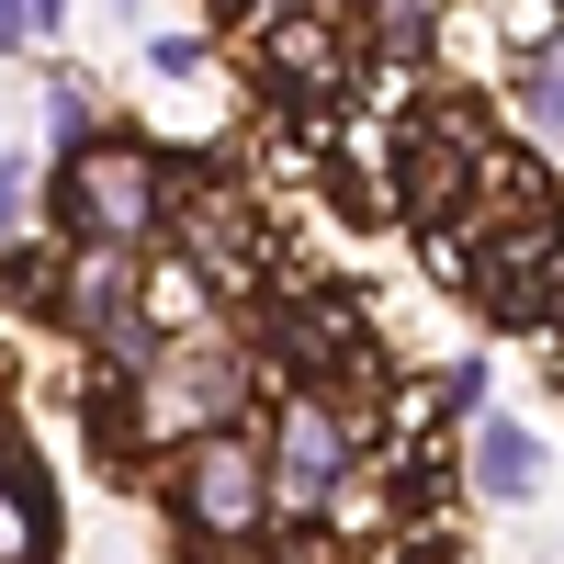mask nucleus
Returning a JSON list of instances; mask_svg holds the SVG:
<instances>
[{
    "label": "nucleus",
    "mask_w": 564,
    "mask_h": 564,
    "mask_svg": "<svg viewBox=\"0 0 564 564\" xmlns=\"http://www.w3.org/2000/svg\"><path fill=\"white\" fill-rule=\"evenodd\" d=\"M57 226L90 249V238H159V159L148 148H79L68 181H57Z\"/></svg>",
    "instance_id": "obj_1"
},
{
    "label": "nucleus",
    "mask_w": 564,
    "mask_h": 564,
    "mask_svg": "<svg viewBox=\"0 0 564 564\" xmlns=\"http://www.w3.org/2000/svg\"><path fill=\"white\" fill-rule=\"evenodd\" d=\"M181 508H193L204 542H238V531H260V508H271V463L238 430H204L193 463H181Z\"/></svg>",
    "instance_id": "obj_2"
},
{
    "label": "nucleus",
    "mask_w": 564,
    "mask_h": 564,
    "mask_svg": "<svg viewBox=\"0 0 564 564\" xmlns=\"http://www.w3.org/2000/svg\"><path fill=\"white\" fill-rule=\"evenodd\" d=\"M339 463H350L339 406H327V395H294V406H282V430H271V497H282V508H316L327 486H339Z\"/></svg>",
    "instance_id": "obj_3"
},
{
    "label": "nucleus",
    "mask_w": 564,
    "mask_h": 564,
    "mask_svg": "<svg viewBox=\"0 0 564 564\" xmlns=\"http://www.w3.org/2000/svg\"><path fill=\"white\" fill-rule=\"evenodd\" d=\"M238 395H249V361H226V350H215V361H204V350H181V361H170V384L148 395V430H193V441H204V417H226Z\"/></svg>",
    "instance_id": "obj_4"
},
{
    "label": "nucleus",
    "mask_w": 564,
    "mask_h": 564,
    "mask_svg": "<svg viewBox=\"0 0 564 564\" xmlns=\"http://www.w3.org/2000/svg\"><path fill=\"white\" fill-rule=\"evenodd\" d=\"M542 486V441L520 417H475V497H531Z\"/></svg>",
    "instance_id": "obj_5"
},
{
    "label": "nucleus",
    "mask_w": 564,
    "mask_h": 564,
    "mask_svg": "<svg viewBox=\"0 0 564 564\" xmlns=\"http://www.w3.org/2000/svg\"><path fill=\"white\" fill-rule=\"evenodd\" d=\"M68 327H79V339H102V327L124 316V249L113 238H90L79 249V271H68V305H57Z\"/></svg>",
    "instance_id": "obj_6"
},
{
    "label": "nucleus",
    "mask_w": 564,
    "mask_h": 564,
    "mask_svg": "<svg viewBox=\"0 0 564 564\" xmlns=\"http://www.w3.org/2000/svg\"><path fill=\"white\" fill-rule=\"evenodd\" d=\"M271 57H282V79L327 90V79H339V34H327V23H282V34H271Z\"/></svg>",
    "instance_id": "obj_7"
},
{
    "label": "nucleus",
    "mask_w": 564,
    "mask_h": 564,
    "mask_svg": "<svg viewBox=\"0 0 564 564\" xmlns=\"http://www.w3.org/2000/svg\"><path fill=\"white\" fill-rule=\"evenodd\" d=\"M520 102H531V124H542L553 148H564V45H542V57H531V79H520Z\"/></svg>",
    "instance_id": "obj_8"
},
{
    "label": "nucleus",
    "mask_w": 564,
    "mask_h": 564,
    "mask_svg": "<svg viewBox=\"0 0 564 564\" xmlns=\"http://www.w3.org/2000/svg\"><path fill=\"white\" fill-rule=\"evenodd\" d=\"M372 34H384V57H417L430 45V0H372Z\"/></svg>",
    "instance_id": "obj_9"
},
{
    "label": "nucleus",
    "mask_w": 564,
    "mask_h": 564,
    "mask_svg": "<svg viewBox=\"0 0 564 564\" xmlns=\"http://www.w3.org/2000/svg\"><path fill=\"white\" fill-rule=\"evenodd\" d=\"M148 57H159V79H193V68H204V45H193V34H159Z\"/></svg>",
    "instance_id": "obj_10"
},
{
    "label": "nucleus",
    "mask_w": 564,
    "mask_h": 564,
    "mask_svg": "<svg viewBox=\"0 0 564 564\" xmlns=\"http://www.w3.org/2000/svg\"><path fill=\"white\" fill-rule=\"evenodd\" d=\"M12 215H23V159H0V238H12Z\"/></svg>",
    "instance_id": "obj_11"
},
{
    "label": "nucleus",
    "mask_w": 564,
    "mask_h": 564,
    "mask_svg": "<svg viewBox=\"0 0 564 564\" xmlns=\"http://www.w3.org/2000/svg\"><path fill=\"white\" fill-rule=\"evenodd\" d=\"M23 23H34V0H0V45H23Z\"/></svg>",
    "instance_id": "obj_12"
},
{
    "label": "nucleus",
    "mask_w": 564,
    "mask_h": 564,
    "mask_svg": "<svg viewBox=\"0 0 564 564\" xmlns=\"http://www.w3.org/2000/svg\"><path fill=\"white\" fill-rule=\"evenodd\" d=\"M34 23H57V0H34Z\"/></svg>",
    "instance_id": "obj_13"
},
{
    "label": "nucleus",
    "mask_w": 564,
    "mask_h": 564,
    "mask_svg": "<svg viewBox=\"0 0 564 564\" xmlns=\"http://www.w3.org/2000/svg\"><path fill=\"white\" fill-rule=\"evenodd\" d=\"M0 564H12V553H0Z\"/></svg>",
    "instance_id": "obj_14"
}]
</instances>
